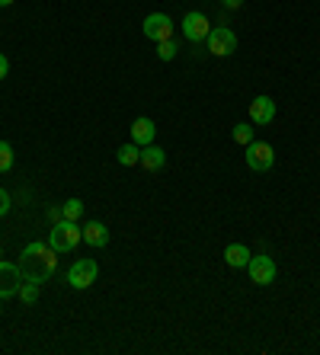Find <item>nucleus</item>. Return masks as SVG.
Masks as SVG:
<instances>
[{"label": "nucleus", "mask_w": 320, "mask_h": 355, "mask_svg": "<svg viewBox=\"0 0 320 355\" xmlns=\"http://www.w3.org/2000/svg\"><path fill=\"white\" fill-rule=\"evenodd\" d=\"M10 211V192L7 189H0V218Z\"/></svg>", "instance_id": "obj_21"}, {"label": "nucleus", "mask_w": 320, "mask_h": 355, "mask_svg": "<svg viewBox=\"0 0 320 355\" xmlns=\"http://www.w3.org/2000/svg\"><path fill=\"white\" fill-rule=\"evenodd\" d=\"M183 35H186L189 42H205L208 33H212V26H208V17L205 13H199V10H189L186 17H183Z\"/></svg>", "instance_id": "obj_7"}, {"label": "nucleus", "mask_w": 320, "mask_h": 355, "mask_svg": "<svg viewBox=\"0 0 320 355\" xmlns=\"http://www.w3.org/2000/svg\"><path fill=\"white\" fill-rule=\"evenodd\" d=\"M19 297H23L26 304H33L35 297H39V285H35V282H23V285H19Z\"/></svg>", "instance_id": "obj_20"}, {"label": "nucleus", "mask_w": 320, "mask_h": 355, "mask_svg": "<svg viewBox=\"0 0 320 355\" xmlns=\"http://www.w3.org/2000/svg\"><path fill=\"white\" fill-rule=\"evenodd\" d=\"M115 160H119L122 166H135L141 160V148L135 144V141H132V144H122V148L115 150Z\"/></svg>", "instance_id": "obj_15"}, {"label": "nucleus", "mask_w": 320, "mask_h": 355, "mask_svg": "<svg viewBox=\"0 0 320 355\" xmlns=\"http://www.w3.org/2000/svg\"><path fill=\"white\" fill-rule=\"evenodd\" d=\"M164 164H167V154L157 148V144H148V148H141L138 166H144L148 173H157V170H164Z\"/></svg>", "instance_id": "obj_13"}, {"label": "nucleus", "mask_w": 320, "mask_h": 355, "mask_svg": "<svg viewBox=\"0 0 320 355\" xmlns=\"http://www.w3.org/2000/svg\"><path fill=\"white\" fill-rule=\"evenodd\" d=\"M240 3H244V0H224V7H228V10H237Z\"/></svg>", "instance_id": "obj_23"}, {"label": "nucleus", "mask_w": 320, "mask_h": 355, "mask_svg": "<svg viewBox=\"0 0 320 355\" xmlns=\"http://www.w3.org/2000/svg\"><path fill=\"white\" fill-rule=\"evenodd\" d=\"M141 29H144V35H148L151 42L173 39V19L167 17V13H151V17H144Z\"/></svg>", "instance_id": "obj_8"}, {"label": "nucleus", "mask_w": 320, "mask_h": 355, "mask_svg": "<svg viewBox=\"0 0 320 355\" xmlns=\"http://www.w3.org/2000/svg\"><path fill=\"white\" fill-rule=\"evenodd\" d=\"M208 51L212 55H218V58H228V55H234L237 51V35H234V29H228V26H218V29H212L205 39Z\"/></svg>", "instance_id": "obj_4"}, {"label": "nucleus", "mask_w": 320, "mask_h": 355, "mask_svg": "<svg viewBox=\"0 0 320 355\" xmlns=\"http://www.w3.org/2000/svg\"><path fill=\"white\" fill-rule=\"evenodd\" d=\"M176 51H180V42H176V39L157 42V58H160V61H173V58H176Z\"/></svg>", "instance_id": "obj_17"}, {"label": "nucleus", "mask_w": 320, "mask_h": 355, "mask_svg": "<svg viewBox=\"0 0 320 355\" xmlns=\"http://www.w3.org/2000/svg\"><path fill=\"white\" fill-rule=\"evenodd\" d=\"M83 243H87V247L103 250L109 243V227L103 221H87L83 224Z\"/></svg>", "instance_id": "obj_12"}, {"label": "nucleus", "mask_w": 320, "mask_h": 355, "mask_svg": "<svg viewBox=\"0 0 320 355\" xmlns=\"http://www.w3.org/2000/svg\"><path fill=\"white\" fill-rule=\"evenodd\" d=\"M83 240V227L77 221H67V218H61V221L51 224L49 231V243L55 253H71V250L77 247Z\"/></svg>", "instance_id": "obj_2"}, {"label": "nucleus", "mask_w": 320, "mask_h": 355, "mask_svg": "<svg viewBox=\"0 0 320 355\" xmlns=\"http://www.w3.org/2000/svg\"><path fill=\"white\" fill-rule=\"evenodd\" d=\"M10 74V61H7V55H0V80Z\"/></svg>", "instance_id": "obj_22"}, {"label": "nucleus", "mask_w": 320, "mask_h": 355, "mask_svg": "<svg viewBox=\"0 0 320 355\" xmlns=\"http://www.w3.org/2000/svg\"><path fill=\"white\" fill-rule=\"evenodd\" d=\"M99 275V266L96 259H77L71 269H67V285L71 288H90L93 282Z\"/></svg>", "instance_id": "obj_5"}, {"label": "nucleus", "mask_w": 320, "mask_h": 355, "mask_svg": "<svg viewBox=\"0 0 320 355\" xmlns=\"http://www.w3.org/2000/svg\"><path fill=\"white\" fill-rule=\"evenodd\" d=\"M276 119V103L269 96H256L250 103V122L253 125H269Z\"/></svg>", "instance_id": "obj_10"}, {"label": "nucleus", "mask_w": 320, "mask_h": 355, "mask_svg": "<svg viewBox=\"0 0 320 355\" xmlns=\"http://www.w3.org/2000/svg\"><path fill=\"white\" fill-rule=\"evenodd\" d=\"M272 164H276L272 144H266V141H250L246 144V166L253 173H266V170H272Z\"/></svg>", "instance_id": "obj_3"}, {"label": "nucleus", "mask_w": 320, "mask_h": 355, "mask_svg": "<svg viewBox=\"0 0 320 355\" xmlns=\"http://www.w3.org/2000/svg\"><path fill=\"white\" fill-rule=\"evenodd\" d=\"M23 269L19 263H7V259H0V297H13L19 295V285H23Z\"/></svg>", "instance_id": "obj_6"}, {"label": "nucleus", "mask_w": 320, "mask_h": 355, "mask_svg": "<svg viewBox=\"0 0 320 355\" xmlns=\"http://www.w3.org/2000/svg\"><path fill=\"white\" fill-rule=\"evenodd\" d=\"M230 138H234L237 144H244V148H246V144L253 141V122H250V125H246V122H237L234 128H230Z\"/></svg>", "instance_id": "obj_16"}, {"label": "nucleus", "mask_w": 320, "mask_h": 355, "mask_svg": "<svg viewBox=\"0 0 320 355\" xmlns=\"http://www.w3.org/2000/svg\"><path fill=\"white\" fill-rule=\"evenodd\" d=\"M250 257H253V253H250L244 243H228V247H224V263H228L230 269H246Z\"/></svg>", "instance_id": "obj_14"}, {"label": "nucleus", "mask_w": 320, "mask_h": 355, "mask_svg": "<svg viewBox=\"0 0 320 355\" xmlns=\"http://www.w3.org/2000/svg\"><path fill=\"white\" fill-rule=\"evenodd\" d=\"M10 166H13V148L7 141H0V173H7Z\"/></svg>", "instance_id": "obj_19"}, {"label": "nucleus", "mask_w": 320, "mask_h": 355, "mask_svg": "<svg viewBox=\"0 0 320 355\" xmlns=\"http://www.w3.org/2000/svg\"><path fill=\"white\" fill-rule=\"evenodd\" d=\"M0 301H3V297H0ZM0 311H3V307H0Z\"/></svg>", "instance_id": "obj_25"}, {"label": "nucleus", "mask_w": 320, "mask_h": 355, "mask_svg": "<svg viewBox=\"0 0 320 355\" xmlns=\"http://www.w3.org/2000/svg\"><path fill=\"white\" fill-rule=\"evenodd\" d=\"M81 215H83V202H81V198H67L65 205H61V218H67V221H77Z\"/></svg>", "instance_id": "obj_18"}, {"label": "nucleus", "mask_w": 320, "mask_h": 355, "mask_svg": "<svg viewBox=\"0 0 320 355\" xmlns=\"http://www.w3.org/2000/svg\"><path fill=\"white\" fill-rule=\"evenodd\" d=\"M246 272H250L253 285H272V282H276V263H272L269 257H250Z\"/></svg>", "instance_id": "obj_9"}, {"label": "nucleus", "mask_w": 320, "mask_h": 355, "mask_svg": "<svg viewBox=\"0 0 320 355\" xmlns=\"http://www.w3.org/2000/svg\"><path fill=\"white\" fill-rule=\"evenodd\" d=\"M0 257H3V253H0Z\"/></svg>", "instance_id": "obj_26"}, {"label": "nucleus", "mask_w": 320, "mask_h": 355, "mask_svg": "<svg viewBox=\"0 0 320 355\" xmlns=\"http://www.w3.org/2000/svg\"><path fill=\"white\" fill-rule=\"evenodd\" d=\"M132 141L138 144V148H148V144H154V135H157V128H154V122H151L148 116H141V119H135L132 122Z\"/></svg>", "instance_id": "obj_11"}, {"label": "nucleus", "mask_w": 320, "mask_h": 355, "mask_svg": "<svg viewBox=\"0 0 320 355\" xmlns=\"http://www.w3.org/2000/svg\"><path fill=\"white\" fill-rule=\"evenodd\" d=\"M19 269H23V279L26 282H49L58 269V253L51 250V243H42V240H33L26 243L23 253H19Z\"/></svg>", "instance_id": "obj_1"}, {"label": "nucleus", "mask_w": 320, "mask_h": 355, "mask_svg": "<svg viewBox=\"0 0 320 355\" xmlns=\"http://www.w3.org/2000/svg\"><path fill=\"white\" fill-rule=\"evenodd\" d=\"M10 3H17V0H0V7H10Z\"/></svg>", "instance_id": "obj_24"}]
</instances>
